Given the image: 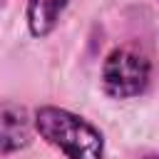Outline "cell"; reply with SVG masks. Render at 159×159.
<instances>
[{"label": "cell", "instance_id": "obj_1", "mask_svg": "<svg viewBox=\"0 0 159 159\" xmlns=\"http://www.w3.org/2000/svg\"><path fill=\"white\" fill-rule=\"evenodd\" d=\"M37 134L67 159H102L104 137L84 117L62 107H40L32 117Z\"/></svg>", "mask_w": 159, "mask_h": 159}, {"label": "cell", "instance_id": "obj_2", "mask_svg": "<svg viewBox=\"0 0 159 159\" xmlns=\"http://www.w3.org/2000/svg\"><path fill=\"white\" fill-rule=\"evenodd\" d=\"M149 75H152V65L142 52H137L132 47H117L104 60L102 84H104L107 94H112L117 99H129L147 89Z\"/></svg>", "mask_w": 159, "mask_h": 159}, {"label": "cell", "instance_id": "obj_3", "mask_svg": "<svg viewBox=\"0 0 159 159\" xmlns=\"http://www.w3.org/2000/svg\"><path fill=\"white\" fill-rule=\"evenodd\" d=\"M35 122L27 109L15 102H0V154L20 152L32 139Z\"/></svg>", "mask_w": 159, "mask_h": 159}, {"label": "cell", "instance_id": "obj_4", "mask_svg": "<svg viewBox=\"0 0 159 159\" xmlns=\"http://www.w3.org/2000/svg\"><path fill=\"white\" fill-rule=\"evenodd\" d=\"M70 0H27V25L35 37H47L65 12Z\"/></svg>", "mask_w": 159, "mask_h": 159}, {"label": "cell", "instance_id": "obj_5", "mask_svg": "<svg viewBox=\"0 0 159 159\" xmlns=\"http://www.w3.org/2000/svg\"><path fill=\"white\" fill-rule=\"evenodd\" d=\"M149 159H159V154H154V157H149Z\"/></svg>", "mask_w": 159, "mask_h": 159}]
</instances>
